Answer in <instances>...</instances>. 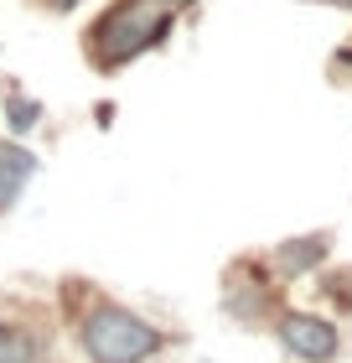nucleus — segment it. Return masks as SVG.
I'll use <instances>...</instances> for the list:
<instances>
[{
	"label": "nucleus",
	"mask_w": 352,
	"mask_h": 363,
	"mask_svg": "<svg viewBox=\"0 0 352 363\" xmlns=\"http://www.w3.org/2000/svg\"><path fill=\"white\" fill-rule=\"evenodd\" d=\"M181 6H192V0H114L89 31L93 68H125V62H135L140 52H150V47L171 31Z\"/></svg>",
	"instance_id": "f257e3e1"
},
{
	"label": "nucleus",
	"mask_w": 352,
	"mask_h": 363,
	"mask_svg": "<svg viewBox=\"0 0 352 363\" xmlns=\"http://www.w3.org/2000/svg\"><path fill=\"white\" fill-rule=\"evenodd\" d=\"M78 342H83V353H89V363H145L150 353H161L166 337L145 317H135L130 306L98 301V306L83 311Z\"/></svg>",
	"instance_id": "f03ea898"
},
{
	"label": "nucleus",
	"mask_w": 352,
	"mask_h": 363,
	"mask_svg": "<svg viewBox=\"0 0 352 363\" xmlns=\"http://www.w3.org/2000/svg\"><path fill=\"white\" fill-rule=\"evenodd\" d=\"M280 337H285V348H290L295 358H306V363H327V358H337V327H331L327 317H311V311H290V317H280Z\"/></svg>",
	"instance_id": "7ed1b4c3"
},
{
	"label": "nucleus",
	"mask_w": 352,
	"mask_h": 363,
	"mask_svg": "<svg viewBox=\"0 0 352 363\" xmlns=\"http://www.w3.org/2000/svg\"><path fill=\"white\" fill-rule=\"evenodd\" d=\"M37 177V156L16 140H0V213L26 192V182Z\"/></svg>",
	"instance_id": "20e7f679"
},
{
	"label": "nucleus",
	"mask_w": 352,
	"mask_h": 363,
	"mask_svg": "<svg viewBox=\"0 0 352 363\" xmlns=\"http://www.w3.org/2000/svg\"><path fill=\"white\" fill-rule=\"evenodd\" d=\"M42 342L26 327H0V363H37Z\"/></svg>",
	"instance_id": "39448f33"
},
{
	"label": "nucleus",
	"mask_w": 352,
	"mask_h": 363,
	"mask_svg": "<svg viewBox=\"0 0 352 363\" xmlns=\"http://www.w3.org/2000/svg\"><path fill=\"white\" fill-rule=\"evenodd\" d=\"M6 114H11V135H26V130H37V120H42V104L37 99H26L16 84H6Z\"/></svg>",
	"instance_id": "423d86ee"
},
{
	"label": "nucleus",
	"mask_w": 352,
	"mask_h": 363,
	"mask_svg": "<svg viewBox=\"0 0 352 363\" xmlns=\"http://www.w3.org/2000/svg\"><path fill=\"white\" fill-rule=\"evenodd\" d=\"M322 255H327V239H290L280 250V265L285 270H306L311 259H322Z\"/></svg>",
	"instance_id": "0eeeda50"
},
{
	"label": "nucleus",
	"mask_w": 352,
	"mask_h": 363,
	"mask_svg": "<svg viewBox=\"0 0 352 363\" xmlns=\"http://www.w3.org/2000/svg\"><path fill=\"white\" fill-rule=\"evenodd\" d=\"M47 11H73V6H83V0H42Z\"/></svg>",
	"instance_id": "6e6552de"
}]
</instances>
